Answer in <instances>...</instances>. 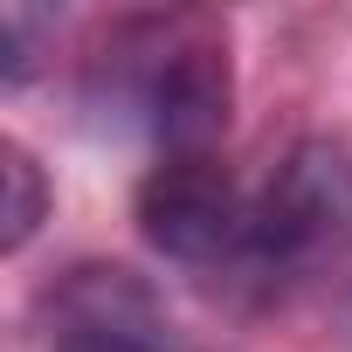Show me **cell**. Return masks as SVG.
Segmentation results:
<instances>
[{
  "mask_svg": "<svg viewBox=\"0 0 352 352\" xmlns=\"http://www.w3.org/2000/svg\"><path fill=\"white\" fill-rule=\"evenodd\" d=\"M83 104L166 152H214L228 131V28L214 14H124L90 49Z\"/></svg>",
  "mask_w": 352,
  "mask_h": 352,
  "instance_id": "obj_1",
  "label": "cell"
},
{
  "mask_svg": "<svg viewBox=\"0 0 352 352\" xmlns=\"http://www.w3.org/2000/svg\"><path fill=\"white\" fill-rule=\"evenodd\" d=\"M138 235L173 263L228 297L270 290V201L242 187L214 152H166L138 180Z\"/></svg>",
  "mask_w": 352,
  "mask_h": 352,
  "instance_id": "obj_2",
  "label": "cell"
},
{
  "mask_svg": "<svg viewBox=\"0 0 352 352\" xmlns=\"http://www.w3.org/2000/svg\"><path fill=\"white\" fill-rule=\"evenodd\" d=\"M270 290L318 311V324L352 352V152L304 138L270 173Z\"/></svg>",
  "mask_w": 352,
  "mask_h": 352,
  "instance_id": "obj_3",
  "label": "cell"
},
{
  "mask_svg": "<svg viewBox=\"0 0 352 352\" xmlns=\"http://www.w3.org/2000/svg\"><path fill=\"white\" fill-rule=\"evenodd\" d=\"M42 352H201L159 290L118 263H76L42 297Z\"/></svg>",
  "mask_w": 352,
  "mask_h": 352,
  "instance_id": "obj_4",
  "label": "cell"
},
{
  "mask_svg": "<svg viewBox=\"0 0 352 352\" xmlns=\"http://www.w3.org/2000/svg\"><path fill=\"white\" fill-rule=\"evenodd\" d=\"M0 187H8V208H0V249L21 256L35 242L42 214H49V180H42V166H35V152L21 138L0 145Z\"/></svg>",
  "mask_w": 352,
  "mask_h": 352,
  "instance_id": "obj_5",
  "label": "cell"
},
{
  "mask_svg": "<svg viewBox=\"0 0 352 352\" xmlns=\"http://www.w3.org/2000/svg\"><path fill=\"white\" fill-rule=\"evenodd\" d=\"M0 35H8V83H28V69H35V49H42V35H56V14H35V8H0Z\"/></svg>",
  "mask_w": 352,
  "mask_h": 352,
  "instance_id": "obj_6",
  "label": "cell"
}]
</instances>
